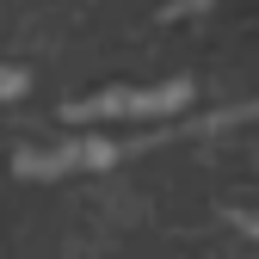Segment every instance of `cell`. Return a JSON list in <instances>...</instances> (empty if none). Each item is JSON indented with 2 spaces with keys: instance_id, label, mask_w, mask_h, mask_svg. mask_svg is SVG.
<instances>
[{
  "instance_id": "2",
  "label": "cell",
  "mask_w": 259,
  "mask_h": 259,
  "mask_svg": "<svg viewBox=\"0 0 259 259\" xmlns=\"http://www.w3.org/2000/svg\"><path fill=\"white\" fill-rule=\"evenodd\" d=\"M117 148L111 142H80V148H50V154H19L25 179H50V173H74V167H105Z\"/></svg>"
},
{
  "instance_id": "1",
  "label": "cell",
  "mask_w": 259,
  "mask_h": 259,
  "mask_svg": "<svg viewBox=\"0 0 259 259\" xmlns=\"http://www.w3.org/2000/svg\"><path fill=\"white\" fill-rule=\"evenodd\" d=\"M191 99L185 80H160V87H105L93 99H74L68 117L74 123H93V117H160V111H179Z\"/></svg>"
},
{
  "instance_id": "3",
  "label": "cell",
  "mask_w": 259,
  "mask_h": 259,
  "mask_svg": "<svg viewBox=\"0 0 259 259\" xmlns=\"http://www.w3.org/2000/svg\"><path fill=\"white\" fill-rule=\"evenodd\" d=\"M19 93H25V74H19V68H7V62H0V105H7V99H19Z\"/></svg>"
}]
</instances>
